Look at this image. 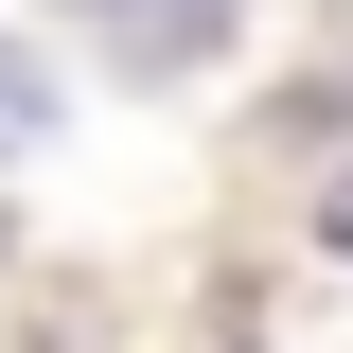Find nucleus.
<instances>
[{
	"instance_id": "obj_1",
	"label": "nucleus",
	"mask_w": 353,
	"mask_h": 353,
	"mask_svg": "<svg viewBox=\"0 0 353 353\" xmlns=\"http://www.w3.org/2000/svg\"><path fill=\"white\" fill-rule=\"evenodd\" d=\"M36 141H53V88H36V53L0 36V159H36Z\"/></svg>"
},
{
	"instance_id": "obj_2",
	"label": "nucleus",
	"mask_w": 353,
	"mask_h": 353,
	"mask_svg": "<svg viewBox=\"0 0 353 353\" xmlns=\"http://www.w3.org/2000/svg\"><path fill=\"white\" fill-rule=\"evenodd\" d=\"M88 18H106L124 53H194V18H212V0H88Z\"/></svg>"
},
{
	"instance_id": "obj_3",
	"label": "nucleus",
	"mask_w": 353,
	"mask_h": 353,
	"mask_svg": "<svg viewBox=\"0 0 353 353\" xmlns=\"http://www.w3.org/2000/svg\"><path fill=\"white\" fill-rule=\"evenodd\" d=\"M318 230H336V248H353V176H336V194H318Z\"/></svg>"
}]
</instances>
